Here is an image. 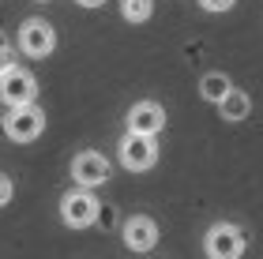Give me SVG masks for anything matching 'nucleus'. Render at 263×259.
Here are the masks:
<instances>
[{
    "label": "nucleus",
    "instance_id": "obj_10",
    "mask_svg": "<svg viewBox=\"0 0 263 259\" xmlns=\"http://www.w3.org/2000/svg\"><path fill=\"white\" fill-rule=\"evenodd\" d=\"M218 113H222V121L241 124V121H248V113H252V98H248L241 87H233V90L218 102Z\"/></svg>",
    "mask_w": 263,
    "mask_h": 259
},
{
    "label": "nucleus",
    "instance_id": "obj_8",
    "mask_svg": "<svg viewBox=\"0 0 263 259\" xmlns=\"http://www.w3.org/2000/svg\"><path fill=\"white\" fill-rule=\"evenodd\" d=\"M121 237L128 244V252H154L158 248V222H154L151 214H132L124 222Z\"/></svg>",
    "mask_w": 263,
    "mask_h": 259
},
{
    "label": "nucleus",
    "instance_id": "obj_1",
    "mask_svg": "<svg viewBox=\"0 0 263 259\" xmlns=\"http://www.w3.org/2000/svg\"><path fill=\"white\" fill-rule=\"evenodd\" d=\"M0 128H4V135L11 139V143H34V139H42V132H45V109L38 102L15 105V109L4 113Z\"/></svg>",
    "mask_w": 263,
    "mask_h": 259
},
{
    "label": "nucleus",
    "instance_id": "obj_6",
    "mask_svg": "<svg viewBox=\"0 0 263 259\" xmlns=\"http://www.w3.org/2000/svg\"><path fill=\"white\" fill-rule=\"evenodd\" d=\"M38 98V79H34L27 68H11L8 75H0V102L8 105V109H15V105H30Z\"/></svg>",
    "mask_w": 263,
    "mask_h": 259
},
{
    "label": "nucleus",
    "instance_id": "obj_17",
    "mask_svg": "<svg viewBox=\"0 0 263 259\" xmlns=\"http://www.w3.org/2000/svg\"><path fill=\"white\" fill-rule=\"evenodd\" d=\"M38 4H49V0H38Z\"/></svg>",
    "mask_w": 263,
    "mask_h": 259
},
{
    "label": "nucleus",
    "instance_id": "obj_13",
    "mask_svg": "<svg viewBox=\"0 0 263 259\" xmlns=\"http://www.w3.org/2000/svg\"><path fill=\"white\" fill-rule=\"evenodd\" d=\"M11 68H15V53H11L8 42H0V75H8Z\"/></svg>",
    "mask_w": 263,
    "mask_h": 259
},
{
    "label": "nucleus",
    "instance_id": "obj_16",
    "mask_svg": "<svg viewBox=\"0 0 263 259\" xmlns=\"http://www.w3.org/2000/svg\"><path fill=\"white\" fill-rule=\"evenodd\" d=\"M76 4H79V8H90V11H94V8H102L105 0H76Z\"/></svg>",
    "mask_w": 263,
    "mask_h": 259
},
{
    "label": "nucleus",
    "instance_id": "obj_2",
    "mask_svg": "<svg viewBox=\"0 0 263 259\" xmlns=\"http://www.w3.org/2000/svg\"><path fill=\"white\" fill-rule=\"evenodd\" d=\"M102 214V203L94 195V188H71L61 199V222L68 229H90Z\"/></svg>",
    "mask_w": 263,
    "mask_h": 259
},
{
    "label": "nucleus",
    "instance_id": "obj_7",
    "mask_svg": "<svg viewBox=\"0 0 263 259\" xmlns=\"http://www.w3.org/2000/svg\"><path fill=\"white\" fill-rule=\"evenodd\" d=\"M71 181L79 188H102L109 181V158L98 154V150H79L71 158Z\"/></svg>",
    "mask_w": 263,
    "mask_h": 259
},
{
    "label": "nucleus",
    "instance_id": "obj_14",
    "mask_svg": "<svg viewBox=\"0 0 263 259\" xmlns=\"http://www.w3.org/2000/svg\"><path fill=\"white\" fill-rule=\"evenodd\" d=\"M233 4H237V0H199V8L211 11V15H222V11H230Z\"/></svg>",
    "mask_w": 263,
    "mask_h": 259
},
{
    "label": "nucleus",
    "instance_id": "obj_5",
    "mask_svg": "<svg viewBox=\"0 0 263 259\" xmlns=\"http://www.w3.org/2000/svg\"><path fill=\"white\" fill-rule=\"evenodd\" d=\"M245 233L241 226H233V222H214L207 229V237H203V252L207 259H241L245 255Z\"/></svg>",
    "mask_w": 263,
    "mask_h": 259
},
{
    "label": "nucleus",
    "instance_id": "obj_11",
    "mask_svg": "<svg viewBox=\"0 0 263 259\" xmlns=\"http://www.w3.org/2000/svg\"><path fill=\"white\" fill-rule=\"evenodd\" d=\"M230 90H233V79L226 75V72H203V75H199V98H203V102L218 105Z\"/></svg>",
    "mask_w": 263,
    "mask_h": 259
},
{
    "label": "nucleus",
    "instance_id": "obj_9",
    "mask_svg": "<svg viewBox=\"0 0 263 259\" xmlns=\"http://www.w3.org/2000/svg\"><path fill=\"white\" fill-rule=\"evenodd\" d=\"M165 128V109L158 102L143 98L128 109V132H139V135H158Z\"/></svg>",
    "mask_w": 263,
    "mask_h": 259
},
{
    "label": "nucleus",
    "instance_id": "obj_12",
    "mask_svg": "<svg viewBox=\"0 0 263 259\" xmlns=\"http://www.w3.org/2000/svg\"><path fill=\"white\" fill-rule=\"evenodd\" d=\"M121 15L128 23H147L154 15V0H121Z\"/></svg>",
    "mask_w": 263,
    "mask_h": 259
},
{
    "label": "nucleus",
    "instance_id": "obj_3",
    "mask_svg": "<svg viewBox=\"0 0 263 259\" xmlns=\"http://www.w3.org/2000/svg\"><path fill=\"white\" fill-rule=\"evenodd\" d=\"M121 166L132 173H147L158 166V135H139V132H124L121 147H117Z\"/></svg>",
    "mask_w": 263,
    "mask_h": 259
},
{
    "label": "nucleus",
    "instance_id": "obj_15",
    "mask_svg": "<svg viewBox=\"0 0 263 259\" xmlns=\"http://www.w3.org/2000/svg\"><path fill=\"white\" fill-rule=\"evenodd\" d=\"M11 195H15V184H11V176H8V173H0V207H8V203H11Z\"/></svg>",
    "mask_w": 263,
    "mask_h": 259
},
{
    "label": "nucleus",
    "instance_id": "obj_4",
    "mask_svg": "<svg viewBox=\"0 0 263 259\" xmlns=\"http://www.w3.org/2000/svg\"><path fill=\"white\" fill-rule=\"evenodd\" d=\"M15 42H19V53L23 56H30V61H42V56H49L57 49V30H53V23H45V19H23L19 23V34H15Z\"/></svg>",
    "mask_w": 263,
    "mask_h": 259
}]
</instances>
